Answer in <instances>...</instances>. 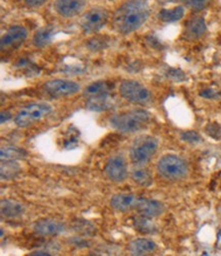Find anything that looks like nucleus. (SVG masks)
Segmentation results:
<instances>
[{"label": "nucleus", "mask_w": 221, "mask_h": 256, "mask_svg": "<svg viewBox=\"0 0 221 256\" xmlns=\"http://www.w3.org/2000/svg\"><path fill=\"white\" fill-rule=\"evenodd\" d=\"M216 248H217V249H219V250H221V228H220V231H219V233H218V235H217Z\"/></svg>", "instance_id": "nucleus-36"}, {"label": "nucleus", "mask_w": 221, "mask_h": 256, "mask_svg": "<svg viewBox=\"0 0 221 256\" xmlns=\"http://www.w3.org/2000/svg\"><path fill=\"white\" fill-rule=\"evenodd\" d=\"M112 86L105 81H98L90 84L84 90V96L88 99L94 96L110 93Z\"/></svg>", "instance_id": "nucleus-21"}, {"label": "nucleus", "mask_w": 221, "mask_h": 256, "mask_svg": "<svg viewBox=\"0 0 221 256\" xmlns=\"http://www.w3.org/2000/svg\"><path fill=\"white\" fill-rule=\"evenodd\" d=\"M27 158V152L23 149L14 147V146H6L2 147L0 151V158L1 160H16Z\"/></svg>", "instance_id": "nucleus-23"}, {"label": "nucleus", "mask_w": 221, "mask_h": 256, "mask_svg": "<svg viewBox=\"0 0 221 256\" xmlns=\"http://www.w3.org/2000/svg\"><path fill=\"white\" fill-rule=\"evenodd\" d=\"M44 90L52 97H64L76 94L80 91V85L76 82L55 79L48 81L43 86Z\"/></svg>", "instance_id": "nucleus-8"}, {"label": "nucleus", "mask_w": 221, "mask_h": 256, "mask_svg": "<svg viewBox=\"0 0 221 256\" xmlns=\"http://www.w3.org/2000/svg\"><path fill=\"white\" fill-rule=\"evenodd\" d=\"M104 172L111 182H124L128 176V168L125 158L121 156H113L106 162Z\"/></svg>", "instance_id": "nucleus-9"}, {"label": "nucleus", "mask_w": 221, "mask_h": 256, "mask_svg": "<svg viewBox=\"0 0 221 256\" xmlns=\"http://www.w3.org/2000/svg\"><path fill=\"white\" fill-rule=\"evenodd\" d=\"M24 2H26L27 6H29L38 8L43 6L45 2H47V0H24Z\"/></svg>", "instance_id": "nucleus-34"}, {"label": "nucleus", "mask_w": 221, "mask_h": 256, "mask_svg": "<svg viewBox=\"0 0 221 256\" xmlns=\"http://www.w3.org/2000/svg\"><path fill=\"white\" fill-rule=\"evenodd\" d=\"M70 243L72 245L79 247V248H85V247L88 246V241H86L82 237H75V238L70 240Z\"/></svg>", "instance_id": "nucleus-32"}, {"label": "nucleus", "mask_w": 221, "mask_h": 256, "mask_svg": "<svg viewBox=\"0 0 221 256\" xmlns=\"http://www.w3.org/2000/svg\"><path fill=\"white\" fill-rule=\"evenodd\" d=\"M158 174L168 181H179L188 174V166L186 162L178 156L166 154L162 156L157 164Z\"/></svg>", "instance_id": "nucleus-4"}, {"label": "nucleus", "mask_w": 221, "mask_h": 256, "mask_svg": "<svg viewBox=\"0 0 221 256\" xmlns=\"http://www.w3.org/2000/svg\"><path fill=\"white\" fill-rule=\"evenodd\" d=\"M52 112L51 106L47 104H31L22 108L15 116L14 122L19 128H26L42 120Z\"/></svg>", "instance_id": "nucleus-5"}, {"label": "nucleus", "mask_w": 221, "mask_h": 256, "mask_svg": "<svg viewBox=\"0 0 221 256\" xmlns=\"http://www.w3.org/2000/svg\"><path fill=\"white\" fill-rule=\"evenodd\" d=\"M158 149V141L155 137L143 135L138 137L132 144L130 158L136 166L148 164Z\"/></svg>", "instance_id": "nucleus-3"}, {"label": "nucleus", "mask_w": 221, "mask_h": 256, "mask_svg": "<svg viewBox=\"0 0 221 256\" xmlns=\"http://www.w3.org/2000/svg\"><path fill=\"white\" fill-rule=\"evenodd\" d=\"M87 46L91 51H100L108 46V40L105 37H95L89 40Z\"/></svg>", "instance_id": "nucleus-27"}, {"label": "nucleus", "mask_w": 221, "mask_h": 256, "mask_svg": "<svg viewBox=\"0 0 221 256\" xmlns=\"http://www.w3.org/2000/svg\"><path fill=\"white\" fill-rule=\"evenodd\" d=\"M206 32V24L203 18H196L192 20L187 26V36L190 39H198Z\"/></svg>", "instance_id": "nucleus-19"}, {"label": "nucleus", "mask_w": 221, "mask_h": 256, "mask_svg": "<svg viewBox=\"0 0 221 256\" xmlns=\"http://www.w3.org/2000/svg\"><path fill=\"white\" fill-rule=\"evenodd\" d=\"M151 118L150 114L144 110H133L126 112L113 114L109 118L111 128L120 134H134L148 124Z\"/></svg>", "instance_id": "nucleus-2"}, {"label": "nucleus", "mask_w": 221, "mask_h": 256, "mask_svg": "<svg viewBox=\"0 0 221 256\" xmlns=\"http://www.w3.org/2000/svg\"><path fill=\"white\" fill-rule=\"evenodd\" d=\"M19 164L15 162V160H1V172H0V174H1L2 180H12L16 176V174L19 172Z\"/></svg>", "instance_id": "nucleus-25"}, {"label": "nucleus", "mask_w": 221, "mask_h": 256, "mask_svg": "<svg viewBox=\"0 0 221 256\" xmlns=\"http://www.w3.org/2000/svg\"><path fill=\"white\" fill-rule=\"evenodd\" d=\"M185 2L195 10H201L206 6L208 0H185Z\"/></svg>", "instance_id": "nucleus-31"}, {"label": "nucleus", "mask_w": 221, "mask_h": 256, "mask_svg": "<svg viewBox=\"0 0 221 256\" xmlns=\"http://www.w3.org/2000/svg\"><path fill=\"white\" fill-rule=\"evenodd\" d=\"M150 8L147 0H130L114 14L113 27L121 34L135 32L148 20Z\"/></svg>", "instance_id": "nucleus-1"}, {"label": "nucleus", "mask_w": 221, "mask_h": 256, "mask_svg": "<svg viewBox=\"0 0 221 256\" xmlns=\"http://www.w3.org/2000/svg\"><path fill=\"white\" fill-rule=\"evenodd\" d=\"M136 210L144 216L148 218H156L160 216L164 212L163 204L157 200L138 198V202L136 206Z\"/></svg>", "instance_id": "nucleus-13"}, {"label": "nucleus", "mask_w": 221, "mask_h": 256, "mask_svg": "<svg viewBox=\"0 0 221 256\" xmlns=\"http://www.w3.org/2000/svg\"><path fill=\"white\" fill-rule=\"evenodd\" d=\"M53 35H54V28L51 27V26L41 28L34 34L33 44L36 47H40V48L44 47L51 42Z\"/></svg>", "instance_id": "nucleus-20"}, {"label": "nucleus", "mask_w": 221, "mask_h": 256, "mask_svg": "<svg viewBox=\"0 0 221 256\" xmlns=\"http://www.w3.org/2000/svg\"><path fill=\"white\" fill-rule=\"evenodd\" d=\"M119 93L122 98L136 104H146L151 99L149 90L137 81L127 80L119 86Z\"/></svg>", "instance_id": "nucleus-6"}, {"label": "nucleus", "mask_w": 221, "mask_h": 256, "mask_svg": "<svg viewBox=\"0 0 221 256\" xmlns=\"http://www.w3.org/2000/svg\"><path fill=\"white\" fill-rule=\"evenodd\" d=\"M10 118H11V114H10V112H1V114H0V122H1V124H4V122H8Z\"/></svg>", "instance_id": "nucleus-35"}, {"label": "nucleus", "mask_w": 221, "mask_h": 256, "mask_svg": "<svg viewBox=\"0 0 221 256\" xmlns=\"http://www.w3.org/2000/svg\"><path fill=\"white\" fill-rule=\"evenodd\" d=\"M167 76H168L169 79L174 80V81H176V82H182V81H184V80L186 79L185 74H184L181 70L170 68L169 72H168V74H167Z\"/></svg>", "instance_id": "nucleus-30"}, {"label": "nucleus", "mask_w": 221, "mask_h": 256, "mask_svg": "<svg viewBox=\"0 0 221 256\" xmlns=\"http://www.w3.org/2000/svg\"><path fill=\"white\" fill-rule=\"evenodd\" d=\"M156 249V244L150 239H135L129 244V250L132 255L143 256L149 255Z\"/></svg>", "instance_id": "nucleus-16"}, {"label": "nucleus", "mask_w": 221, "mask_h": 256, "mask_svg": "<svg viewBox=\"0 0 221 256\" xmlns=\"http://www.w3.org/2000/svg\"><path fill=\"white\" fill-rule=\"evenodd\" d=\"M200 96L207 98V99H213V98L217 97V93L215 91H213L212 89H206L200 93Z\"/></svg>", "instance_id": "nucleus-33"}, {"label": "nucleus", "mask_w": 221, "mask_h": 256, "mask_svg": "<svg viewBox=\"0 0 221 256\" xmlns=\"http://www.w3.org/2000/svg\"><path fill=\"white\" fill-rule=\"evenodd\" d=\"M142 166H137V168H133L131 172V178L132 180L139 186L147 188L152 185L153 178L148 170Z\"/></svg>", "instance_id": "nucleus-18"}, {"label": "nucleus", "mask_w": 221, "mask_h": 256, "mask_svg": "<svg viewBox=\"0 0 221 256\" xmlns=\"http://www.w3.org/2000/svg\"><path fill=\"white\" fill-rule=\"evenodd\" d=\"M114 106V99L110 93L94 96L87 99L86 108L92 112H106Z\"/></svg>", "instance_id": "nucleus-15"}, {"label": "nucleus", "mask_w": 221, "mask_h": 256, "mask_svg": "<svg viewBox=\"0 0 221 256\" xmlns=\"http://www.w3.org/2000/svg\"><path fill=\"white\" fill-rule=\"evenodd\" d=\"M30 255H44V256H48V255H50V253H48V252H45V251H36V252H33V253H31Z\"/></svg>", "instance_id": "nucleus-37"}, {"label": "nucleus", "mask_w": 221, "mask_h": 256, "mask_svg": "<svg viewBox=\"0 0 221 256\" xmlns=\"http://www.w3.org/2000/svg\"><path fill=\"white\" fill-rule=\"evenodd\" d=\"M138 198L134 194L120 193L114 195L110 200V206L113 210L120 212H128L136 210Z\"/></svg>", "instance_id": "nucleus-14"}, {"label": "nucleus", "mask_w": 221, "mask_h": 256, "mask_svg": "<svg viewBox=\"0 0 221 256\" xmlns=\"http://www.w3.org/2000/svg\"><path fill=\"white\" fill-rule=\"evenodd\" d=\"M34 232L40 236H57L64 231V224L55 220H40L33 226Z\"/></svg>", "instance_id": "nucleus-11"}, {"label": "nucleus", "mask_w": 221, "mask_h": 256, "mask_svg": "<svg viewBox=\"0 0 221 256\" xmlns=\"http://www.w3.org/2000/svg\"><path fill=\"white\" fill-rule=\"evenodd\" d=\"M206 132L209 136L218 140L221 137V126L218 124H209L206 128Z\"/></svg>", "instance_id": "nucleus-29"}, {"label": "nucleus", "mask_w": 221, "mask_h": 256, "mask_svg": "<svg viewBox=\"0 0 221 256\" xmlns=\"http://www.w3.org/2000/svg\"><path fill=\"white\" fill-rule=\"evenodd\" d=\"M181 139L183 141L191 143V144H196V143H199L201 141L200 135L195 131H187V132L182 133Z\"/></svg>", "instance_id": "nucleus-28"}, {"label": "nucleus", "mask_w": 221, "mask_h": 256, "mask_svg": "<svg viewBox=\"0 0 221 256\" xmlns=\"http://www.w3.org/2000/svg\"><path fill=\"white\" fill-rule=\"evenodd\" d=\"M86 0H55L54 8L62 16H76L85 8Z\"/></svg>", "instance_id": "nucleus-12"}, {"label": "nucleus", "mask_w": 221, "mask_h": 256, "mask_svg": "<svg viewBox=\"0 0 221 256\" xmlns=\"http://www.w3.org/2000/svg\"><path fill=\"white\" fill-rule=\"evenodd\" d=\"M108 20V14L103 8H93L81 20V29L85 34H93L101 30Z\"/></svg>", "instance_id": "nucleus-7"}, {"label": "nucleus", "mask_w": 221, "mask_h": 256, "mask_svg": "<svg viewBox=\"0 0 221 256\" xmlns=\"http://www.w3.org/2000/svg\"><path fill=\"white\" fill-rule=\"evenodd\" d=\"M26 208L20 202L13 200H1V216L6 218H16L21 216Z\"/></svg>", "instance_id": "nucleus-17"}, {"label": "nucleus", "mask_w": 221, "mask_h": 256, "mask_svg": "<svg viewBox=\"0 0 221 256\" xmlns=\"http://www.w3.org/2000/svg\"><path fill=\"white\" fill-rule=\"evenodd\" d=\"M73 228H75V230L79 234L83 236H94L96 234L95 226L90 222L84 220H77L75 224H73Z\"/></svg>", "instance_id": "nucleus-26"}, {"label": "nucleus", "mask_w": 221, "mask_h": 256, "mask_svg": "<svg viewBox=\"0 0 221 256\" xmlns=\"http://www.w3.org/2000/svg\"><path fill=\"white\" fill-rule=\"evenodd\" d=\"M134 226L138 232L142 234H154L157 231L156 224L152 222L151 218L141 216L135 218Z\"/></svg>", "instance_id": "nucleus-22"}, {"label": "nucleus", "mask_w": 221, "mask_h": 256, "mask_svg": "<svg viewBox=\"0 0 221 256\" xmlns=\"http://www.w3.org/2000/svg\"><path fill=\"white\" fill-rule=\"evenodd\" d=\"M28 36V31L21 26H14L6 31L0 41L1 50L18 47Z\"/></svg>", "instance_id": "nucleus-10"}, {"label": "nucleus", "mask_w": 221, "mask_h": 256, "mask_svg": "<svg viewBox=\"0 0 221 256\" xmlns=\"http://www.w3.org/2000/svg\"><path fill=\"white\" fill-rule=\"evenodd\" d=\"M185 10L182 6H177L171 10L163 8L158 14V18L164 22H174L183 18Z\"/></svg>", "instance_id": "nucleus-24"}]
</instances>
